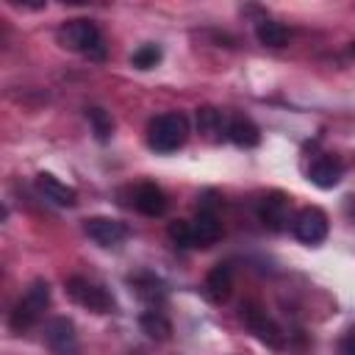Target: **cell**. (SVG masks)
Listing matches in <instances>:
<instances>
[{
  "label": "cell",
  "instance_id": "11",
  "mask_svg": "<svg viewBox=\"0 0 355 355\" xmlns=\"http://www.w3.org/2000/svg\"><path fill=\"white\" fill-rule=\"evenodd\" d=\"M341 175H344V166H341V161L333 158V155H319V158L311 164V169H308L311 183L319 186V189H333V186H338Z\"/></svg>",
  "mask_w": 355,
  "mask_h": 355
},
{
  "label": "cell",
  "instance_id": "23",
  "mask_svg": "<svg viewBox=\"0 0 355 355\" xmlns=\"http://www.w3.org/2000/svg\"><path fill=\"white\" fill-rule=\"evenodd\" d=\"M349 55H352V58H355V42H352V44H349Z\"/></svg>",
  "mask_w": 355,
  "mask_h": 355
},
{
  "label": "cell",
  "instance_id": "15",
  "mask_svg": "<svg viewBox=\"0 0 355 355\" xmlns=\"http://www.w3.org/2000/svg\"><path fill=\"white\" fill-rule=\"evenodd\" d=\"M227 139H230L236 147L250 150V147H258L261 130H258V125H255L252 119H247V116H233V119L227 122Z\"/></svg>",
  "mask_w": 355,
  "mask_h": 355
},
{
  "label": "cell",
  "instance_id": "12",
  "mask_svg": "<svg viewBox=\"0 0 355 355\" xmlns=\"http://www.w3.org/2000/svg\"><path fill=\"white\" fill-rule=\"evenodd\" d=\"M133 208L144 216H161L166 211V194L155 183H141L133 191Z\"/></svg>",
  "mask_w": 355,
  "mask_h": 355
},
{
  "label": "cell",
  "instance_id": "21",
  "mask_svg": "<svg viewBox=\"0 0 355 355\" xmlns=\"http://www.w3.org/2000/svg\"><path fill=\"white\" fill-rule=\"evenodd\" d=\"M158 61H161V47H158V44H141V47L130 55V64L139 67V69H153Z\"/></svg>",
  "mask_w": 355,
  "mask_h": 355
},
{
  "label": "cell",
  "instance_id": "9",
  "mask_svg": "<svg viewBox=\"0 0 355 355\" xmlns=\"http://www.w3.org/2000/svg\"><path fill=\"white\" fill-rule=\"evenodd\" d=\"M288 214H291V205H288V197L283 191L266 194L258 205V216L269 230H283L288 222Z\"/></svg>",
  "mask_w": 355,
  "mask_h": 355
},
{
  "label": "cell",
  "instance_id": "5",
  "mask_svg": "<svg viewBox=\"0 0 355 355\" xmlns=\"http://www.w3.org/2000/svg\"><path fill=\"white\" fill-rule=\"evenodd\" d=\"M67 294L72 297V302H78L80 308H89L94 313H108L114 308L111 294L103 286H97V283H92V280L80 277V275L67 280Z\"/></svg>",
  "mask_w": 355,
  "mask_h": 355
},
{
  "label": "cell",
  "instance_id": "6",
  "mask_svg": "<svg viewBox=\"0 0 355 355\" xmlns=\"http://www.w3.org/2000/svg\"><path fill=\"white\" fill-rule=\"evenodd\" d=\"M291 230L294 236L302 241V244H319L327 239V230H330V222H327V214L316 205H308L302 211H297V216L291 219Z\"/></svg>",
  "mask_w": 355,
  "mask_h": 355
},
{
  "label": "cell",
  "instance_id": "10",
  "mask_svg": "<svg viewBox=\"0 0 355 355\" xmlns=\"http://www.w3.org/2000/svg\"><path fill=\"white\" fill-rule=\"evenodd\" d=\"M36 189H39V194H42L44 200H50V202H55V205H64V208H72V205L78 202V191H75L72 186H67V183H61L58 178H53V175H47V172H42V175H36Z\"/></svg>",
  "mask_w": 355,
  "mask_h": 355
},
{
  "label": "cell",
  "instance_id": "13",
  "mask_svg": "<svg viewBox=\"0 0 355 355\" xmlns=\"http://www.w3.org/2000/svg\"><path fill=\"white\" fill-rule=\"evenodd\" d=\"M191 233H194V244L197 247H208L214 241H219L222 236V222L211 208H200L197 216L191 219Z\"/></svg>",
  "mask_w": 355,
  "mask_h": 355
},
{
  "label": "cell",
  "instance_id": "7",
  "mask_svg": "<svg viewBox=\"0 0 355 355\" xmlns=\"http://www.w3.org/2000/svg\"><path fill=\"white\" fill-rule=\"evenodd\" d=\"M44 341L53 355H78V333H75L72 319H67V316H55L47 322Z\"/></svg>",
  "mask_w": 355,
  "mask_h": 355
},
{
  "label": "cell",
  "instance_id": "8",
  "mask_svg": "<svg viewBox=\"0 0 355 355\" xmlns=\"http://www.w3.org/2000/svg\"><path fill=\"white\" fill-rule=\"evenodd\" d=\"M83 230H86V236H89L94 244H100V247H116V244H122V239L128 236L125 225L116 222V219H111V216H92V219L83 222Z\"/></svg>",
  "mask_w": 355,
  "mask_h": 355
},
{
  "label": "cell",
  "instance_id": "14",
  "mask_svg": "<svg viewBox=\"0 0 355 355\" xmlns=\"http://www.w3.org/2000/svg\"><path fill=\"white\" fill-rule=\"evenodd\" d=\"M230 291H233V269L230 263H216L205 275V297L211 302H227Z\"/></svg>",
  "mask_w": 355,
  "mask_h": 355
},
{
  "label": "cell",
  "instance_id": "4",
  "mask_svg": "<svg viewBox=\"0 0 355 355\" xmlns=\"http://www.w3.org/2000/svg\"><path fill=\"white\" fill-rule=\"evenodd\" d=\"M47 305H50V286H47V280H33L28 286V291L22 294V300L14 305V311L8 316V324L22 333V330H28V327H33L39 322V316H42V311Z\"/></svg>",
  "mask_w": 355,
  "mask_h": 355
},
{
  "label": "cell",
  "instance_id": "20",
  "mask_svg": "<svg viewBox=\"0 0 355 355\" xmlns=\"http://www.w3.org/2000/svg\"><path fill=\"white\" fill-rule=\"evenodd\" d=\"M86 116H89V122H92V128H94V136H97L100 141H108V136H111V130H114V119L108 116V111L94 105V108L86 111Z\"/></svg>",
  "mask_w": 355,
  "mask_h": 355
},
{
  "label": "cell",
  "instance_id": "16",
  "mask_svg": "<svg viewBox=\"0 0 355 355\" xmlns=\"http://www.w3.org/2000/svg\"><path fill=\"white\" fill-rule=\"evenodd\" d=\"M288 28L283 25V22H275V19H258V25H255V39L261 42V44H266V47H283L286 42H288Z\"/></svg>",
  "mask_w": 355,
  "mask_h": 355
},
{
  "label": "cell",
  "instance_id": "22",
  "mask_svg": "<svg viewBox=\"0 0 355 355\" xmlns=\"http://www.w3.org/2000/svg\"><path fill=\"white\" fill-rule=\"evenodd\" d=\"M338 355H355V330H349V333L338 341Z\"/></svg>",
  "mask_w": 355,
  "mask_h": 355
},
{
  "label": "cell",
  "instance_id": "17",
  "mask_svg": "<svg viewBox=\"0 0 355 355\" xmlns=\"http://www.w3.org/2000/svg\"><path fill=\"white\" fill-rule=\"evenodd\" d=\"M197 128H200V133H205V136H211V139L227 136V122H225L222 111H216V108H211V105L197 108Z\"/></svg>",
  "mask_w": 355,
  "mask_h": 355
},
{
  "label": "cell",
  "instance_id": "19",
  "mask_svg": "<svg viewBox=\"0 0 355 355\" xmlns=\"http://www.w3.org/2000/svg\"><path fill=\"white\" fill-rule=\"evenodd\" d=\"M166 236H169V239H172V244H175V247H180V250L197 247V244H194V233H191V222H186V219H175V222H169Z\"/></svg>",
  "mask_w": 355,
  "mask_h": 355
},
{
  "label": "cell",
  "instance_id": "1",
  "mask_svg": "<svg viewBox=\"0 0 355 355\" xmlns=\"http://www.w3.org/2000/svg\"><path fill=\"white\" fill-rule=\"evenodd\" d=\"M58 42L80 55H86L89 61H103L105 58V39L100 33V28L92 19H69L58 28Z\"/></svg>",
  "mask_w": 355,
  "mask_h": 355
},
{
  "label": "cell",
  "instance_id": "2",
  "mask_svg": "<svg viewBox=\"0 0 355 355\" xmlns=\"http://www.w3.org/2000/svg\"><path fill=\"white\" fill-rule=\"evenodd\" d=\"M189 139V119L180 111L158 114L147 128V144L155 153H175Z\"/></svg>",
  "mask_w": 355,
  "mask_h": 355
},
{
  "label": "cell",
  "instance_id": "3",
  "mask_svg": "<svg viewBox=\"0 0 355 355\" xmlns=\"http://www.w3.org/2000/svg\"><path fill=\"white\" fill-rule=\"evenodd\" d=\"M239 319L244 322V327L266 347L272 349H283L286 347V333L280 330V324L255 302V300H244L239 308Z\"/></svg>",
  "mask_w": 355,
  "mask_h": 355
},
{
  "label": "cell",
  "instance_id": "18",
  "mask_svg": "<svg viewBox=\"0 0 355 355\" xmlns=\"http://www.w3.org/2000/svg\"><path fill=\"white\" fill-rule=\"evenodd\" d=\"M139 324H141V330H144L150 338H155V341H166V338L172 336V322H169L158 308L144 311L141 319H139Z\"/></svg>",
  "mask_w": 355,
  "mask_h": 355
}]
</instances>
